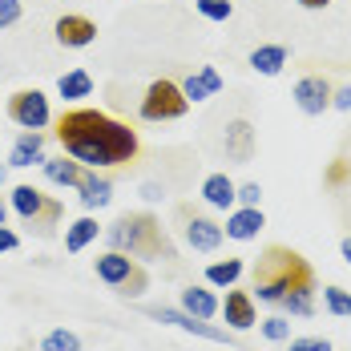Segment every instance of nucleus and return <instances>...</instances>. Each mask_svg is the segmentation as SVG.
Returning <instances> with one entry per match:
<instances>
[{
  "label": "nucleus",
  "instance_id": "nucleus-1",
  "mask_svg": "<svg viewBox=\"0 0 351 351\" xmlns=\"http://www.w3.org/2000/svg\"><path fill=\"white\" fill-rule=\"evenodd\" d=\"M53 134L61 149L77 158L85 170H117L141 154L138 130H130L125 121L109 117L101 109H65Z\"/></svg>",
  "mask_w": 351,
  "mask_h": 351
},
{
  "label": "nucleus",
  "instance_id": "nucleus-2",
  "mask_svg": "<svg viewBox=\"0 0 351 351\" xmlns=\"http://www.w3.org/2000/svg\"><path fill=\"white\" fill-rule=\"evenodd\" d=\"M250 279H254L258 303H267V307H279L287 295H299V291H311V295L319 291L315 267L295 246H282V243H271L258 254Z\"/></svg>",
  "mask_w": 351,
  "mask_h": 351
},
{
  "label": "nucleus",
  "instance_id": "nucleus-3",
  "mask_svg": "<svg viewBox=\"0 0 351 351\" xmlns=\"http://www.w3.org/2000/svg\"><path fill=\"white\" fill-rule=\"evenodd\" d=\"M106 239L113 250H125L134 258H149V263H174L178 246L166 230V222L154 210H130L121 214L113 226L106 230Z\"/></svg>",
  "mask_w": 351,
  "mask_h": 351
},
{
  "label": "nucleus",
  "instance_id": "nucleus-4",
  "mask_svg": "<svg viewBox=\"0 0 351 351\" xmlns=\"http://www.w3.org/2000/svg\"><path fill=\"white\" fill-rule=\"evenodd\" d=\"M8 206L21 214V222H25L29 230H36L40 239H49V234L61 226V218H65V202H61V198H53V194H40V190L29 186V182L12 186Z\"/></svg>",
  "mask_w": 351,
  "mask_h": 351
},
{
  "label": "nucleus",
  "instance_id": "nucleus-5",
  "mask_svg": "<svg viewBox=\"0 0 351 351\" xmlns=\"http://www.w3.org/2000/svg\"><path fill=\"white\" fill-rule=\"evenodd\" d=\"M93 271H97V279L106 282L113 295H121V299H138V295L149 291V271L141 267L134 254H125V250H113V246H109L106 254H97Z\"/></svg>",
  "mask_w": 351,
  "mask_h": 351
},
{
  "label": "nucleus",
  "instance_id": "nucleus-6",
  "mask_svg": "<svg viewBox=\"0 0 351 351\" xmlns=\"http://www.w3.org/2000/svg\"><path fill=\"white\" fill-rule=\"evenodd\" d=\"M138 113L141 121H178V117L190 113V101H186V93H182V85L174 77H158V81H149Z\"/></svg>",
  "mask_w": 351,
  "mask_h": 351
},
{
  "label": "nucleus",
  "instance_id": "nucleus-7",
  "mask_svg": "<svg viewBox=\"0 0 351 351\" xmlns=\"http://www.w3.org/2000/svg\"><path fill=\"white\" fill-rule=\"evenodd\" d=\"M145 315L158 319V323H166V327L190 331V335H198V339H210V343H234V335H230L226 327H214L210 319H194V315H186L182 307H145Z\"/></svg>",
  "mask_w": 351,
  "mask_h": 351
},
{
  "label": "nucleus",
  "instance_id": "nucleus-8",
  "mask_svg": "<svg viewBox=\"0 0 351 351\" xmlns=\"http://www.w3.org/2000/svg\"><path fill=\"white\" fill-rule=\"evenodd\" d=\"M8 117L21 130H45L53 121V109H49V97L40 89H16L8 97Z\"/></svg>",
  "mask_w": 351,
  "mask_h": 351
},
{
  "label": "nucleus",
  "instance_id": "nucleus-9",
  "mask_svg": "<svg viewBox=\"0 0 351 351\" xmlns=\"http://www.w3.org/2000/svg\"><path fill=\"white\" fill-rule=\"evenodd\" d=\"M222 149H226V158L230 162H254V154H258V130L246 121V117H234L230 125H226V134H222Z\"/></svg>",
  "mask_w": 351,
  "mask_h": 351
},
{
  "label": "nucleus",
  "instance_id": "nucleus-10",
  "mask_svg": "<svg viewBox=\"0 0 351 351\" xmlns=\"http://www.w3.org/2000/svg\"><path fill=\"white\" fill-rule=\"evenodd\" d=\"M331 93H335V85L327 81V77H303V81H295V106L303 109L307 117H319V113H327L331 109Z\"/></svg>",
  "mask_w": 351,
  "mask_h": 351
},
{
  "label": "nucleus",
  "instance_id": "nucleus-11",
  "mask_svg": "<svg viewBox=\"0 0 351 351\" xmlns=\"http://www.w3.org/2000/svg\"><path fill=\"white\" fill-rule=\"evenodd\" d=\"M218 315L226 319L230 331H246L258 323V307H254V295L239 291V287H226V303H218Z\"/></svg>",
  "mask_w": 351,
  "mask_h": 351
},
{
  "label": "nucleus",
  "instance_id": "nucleus-12",
  "mask_svg": "<svg viewBox=\"0 0 351 351\" xmlns=\"http://www.w3.org/2000/svg\"><path fill=\"white\" fill-rule=\"evenodd\" d=\"M186 214V226H182V234H186V243L194 246V250H202V254H210V250H218L222 246V226L214 222V218H206V214H190V210H182Z\"/></svg>",
  "mask_w": 351,
  "mask_h": 351
},
{
  "label": "nucleus",
  "instance_id": "nucleus-13",
  "mask_svg": "<svg viewBox=\"0 0 351 351\" xmlns=\"http://www.w3.org/2000/svg\"><path fill=\"white\" fill-rule=\"evenodd\" d=\"M53 33H57V40H61L65 49H89V45L97 40V25H93L89 16H81V12H65V16L53 25Z\"/></svg>",
  "mask_w": 351,
  "mask_h": 351
},
{
  "label": "nucleus",
  "instance_id": "nucleus-14",
  "mask_svg": "<svg viewBox=\"0 0 351 351\" xmlns=\"http://www.w3.org/2000/svg\"><path fill=\"white\" fill-rule=\"evenodd\" d=\"M263 226H267V218H263L258 206H234L230 218H226V226H222V234L234 239V243H250V239H258Z\"/></svg>",
  "mask_w": 351,
  "mask_h": 351
},
{
  "label": "nucleus",
  "instance_id": "nucleus-15",
  "mask_svg": "<svg viewBox=\"0 0 351 351\" xmlns=\"http://www.w3.org/2000/svg\"><path fill=\"white\" fill-rule=\"evenodd\" d=\"M45 162V130H21L12 141V154H8V166L25 170V166H40Z\"/></svg>",
  "mask_w": 351,
  "mask_h": 351
},
{
  "label": "nucleus",
  "instance_id": "nucleus-16",
  "mask_svg": "<svg viewBox=\"0 0 351 351\" xmlns=\"http://www.w3.org/2000/svg\"><path fill=\"white\" fill-rule=\"evenodd\" d=\"M178 307H182L186 315H194V319H214V315H218V299H214V291H210V287H198V282L182 287Z\"/></svg>",
  "mask_w": 351,
  "mask_h": 351
},
{
  "label": "nucleus",
  "instance_id": "nucleus-17",
  "mask_svg": "<svg viewBox=\"0 0 351 351\" xmlns=\"http://www.w3.org/2000/svg\"><path fill=\"white\" fill-rule=\"evenodd\" d=\"M77 190H81V206L85 210H101V206L113 202V182L101 178L97 170H85V178L77 182Z\"/></svg>",
  "mask_w": 351,
  "mask_h": 351
},
{
  "label": "nucleus",
  "instance_id": "nucleus-18",
  "mask_svg": "<svg viewBox=\"0 0 351 351\" xmlns=\"http://www.w3.org/2000/svg\"><path fill=\"white\" fill-rule=\"evenodd\" d=\"M40 170H45V178H49L53 186H73V190H77V182L85 178V166H81L77 158H69V154H61V158H45Z\"/></svg>",
  "mask_w": 351,
  "mask_h": 351
},
{
  "label": "nucleus",
  "instance_id": "nucleus-19",
  "mask_svg": "<svg viewBox=\"0 0 351 351\" xmlns=\"http://www.w3.org/2000/svg\"><path fill=\"white\" fill-rule=\"evenodd\" d=\"M234 182L226 174H206V182H202V198H206V206H214V210H234L239 202H234Z\"/></svg>",
  "mask_w": 351,
  "mask_h": 351
},
{
  "label": "nucleus",
  "instance_id": "nucleus-20",
  "mask_svg": "<svg viewBox=\"0 0 351 351\" xmlns=\"http://www.w3.org/2000/svg\"><path fill=\"white\" fill-rule=\"evenodd\" d=\"M97 234H101V222L85 214V218H77V222L65 226V250H69V254H81L89 243H97Z\"/></svg>",
  "mask_w": 351,
  "mask_h": 351
},
{
  "label": "nucleus",
  "instance_id": "nucleus-21",
  "mask_svg": "<svg viewBox=\"0 0 351 351\" xmlns=\"http://www.w3.org/2000/svg\"><path fill=\"white\" fill-rule=\"evenodd\" d=\"M282 65H287V45H258L250 53V69L263 77H279Z\"/></svg>",
  "mask_w": 351,
  "mask_h": 351
},
{
  "label": "nucleus",
  "instance_id": "nucleus-22",
  "mask_svg": "<svg viewBox=\"0 0 351 351\" xmlns=\"http://www.w3.org/2000/svg\"><path fill=\"white\" fill-rule=\"evenodd\" d=\"M57 93H61L65 101H81V97H89V93H93V77H89L85 69L61 73V81H57Z\"/></svg>",
  "mask_w": 351,
  "mask_h": 351
},
{
  "label": "nucleus",
  "instance_id": "nucleus-23",
  "mask_svg": "<svg viewBox=\"0 0 351 351\" xmlns=\"http://www.w3.org/2000/svg\"><path fill=\"white\" fill-rule=\"evenodd\" d=\"M246 263L243 258H222V263H210L206 267V287H234L243 279Z\"/></svg>",
  "mask_w": 351,
  "mask_h": 351
},
{
  "label": "nucleus",
  "instance_id": "nucleus-24",
  "mask_svg": "<svg viewBox=\"0 0 351 351\" xmlns=\"http://www.w3.org/2000/svg\"><path fill=\"white\" fill-rule=\"evenodd\" d=\"M323 307L335 319H348L351 315V291L339 287V282H327V287H323Z\"/></svg>",
  "mask_w": 351,
  "mask_h": 351
},
{
  "label": "nucleus",
  "instance_id": "nucleus-25",
  "mask_svg": "<svg viewBox=\"0 0 351 351\" xmlns=\"http://www.w3.org/2000/svg\"><path fill=\"white\" fill-rule=\"evenodd\" d=\"M40 351H81V335L77 331H65V327H53L40 339Z\"/></svg>",
  "mask_w": 351,
  "mask_h": 351
},
{
  "label": "nucleus",
  "instance_id": "nucleus-26",
  "mask_svg": "<svg viewBox=\"0 0 351 351\" xmlns=\"http://www.w3.org/2000/svg\"><path fill=\"white\" fill-rule=\"evenodd\" d=\"M279 307L287 311V315H299V319H311V315L319 311V307H315V295H311V291H299V295H287V299H282Z\"/></svg>",
  "mask_w": 351,
  "mask_h": 351
},
{
  "label": "nucleus",
  "instance_id": "nucleus-27",
  "mask_svg": "<svg viewBox=\"0 0 351 351\" xmlns=\"http://www.w3.org/2000/svg\"><path fill=\"white\" fill-rule=\"evenodd\" d=\"M348 182H351V162L348 158H335V162L323 170V186H327V190H343Z\"/></svg>",
  "mask_w": 351,
  "mask_h": 351
},
{
  "label": "nucleus",
  "instance_id": "nucleus-28",
  "mask_svg": "<svg viewBox=\"0 0 351 351\" xmlns=\"http://www.w3.org/2000/svg\"><path fill=\"white\" fill-rule=\"evenodd\" d=\"M258 331H263V339H271V343H287V339H291V323L282 315H267L258 323Z\"/></svg>",
  "mask_w": 351,
  "mask_h": 351
},
{
  "label": "nucleus",
  "instance_id": "nucleus-29",
  "mask_svg": "<svg viewBox=\"0 0 351 351\" xmlns=\"http://www.w3.org/2000/svg\"><path fill=\"white\" fill-rule=\"evenodd\" d=\"M194 8H198L206 21H218V25L234 16V4H230V0H194Z\"/></svg>",
  "mask_w": 351,
  "mask_h": 351
},
{
  "label": "nucleus",
  "instance_id": "nucleus-30",
  "mask_svg": "<svg viewBox=\"0 0 351 351\" xmlns=\"http://www.w3.org/2000/svg\"><path fill=\"white\" fill-rule=\"evenodd\" d=\"M178 85H182V93H186V101H190V106H194V101H206V97H214L202 73H190V77H186V81H178Z\"/></svg>",
  "mask_w": 351,
  "mask_h": 351
},
{
  "label": "nucleus",
  "instance_id": "nucleus-31",
  "mask_svg": "<svg viewBox=\"0 0 351 351\" xmlns=\"http://www.w3.org/2000/svg\"><path fill=\"white\" fill-rule=\"evenodd\" d=\"M287 351H335V348L323 335H299V339H287Z\"/></svg>",
  "mask_w": 351,
  "mask_h": 351
},
{
  "label": "nucleus",
  "instance_id": "nucleus-32",
  "mask_svg": "<svg viewBox=\"0 0 351 351\" xmlns=\"http://www.w3.org/2000/svg\"><path fill=\"white\" fill-rule=\"evenodd\" d=\"M21 16H25V4L21 0H0V29H12Z\"/></svg>",
  "mask_w": 351,
  "mask_h": 351
},
{
  "label": "nucleus",
  "instance_id": "nucleus-33",
  "mask_svg": "<svg viewBox=\"0 0 351 351\" xmlns=\"http://www.w3.org/2000/svg\"><path fill=\"white\" fill-rule=\"evenodd\" d=\"M234 202H239V206H258V202H263V186H258V182L239 186V190H234Z\"/></svg>",
  "mask_w": 351,
  "mask_h": 351
},
{
  "label": "nucleus",
  "instance_id": "nucleus-34",
  "mask_svg": "<svg viewBox=\"0 0 351 351\" xmlns=\"http://www.w3.org/2000/svg\"><path fill=\"white\" fill-rule=\"evenodd\" d=\"M21 246V234L12 230V226H0V254H8V250H16Z\"/></svg>",
  "mask_w": 351,
  "mask_h": 351
},
{
  "label": "nucleus",
  "instance_id": "nucleus-35",
  "mask_svg": "<svg viewBox=\"0 0 351 351\" xmlns=\"http://www.w3.org/2000/svg\"><path fill=\"white\" fill-rule=\"evenodd\" d=\"M331 109L351 113V85H343V89H335V93H331Z\"/></svg>",
  "mask_w": 351,
  "mask_h": 351
},
{
  "label": "nucleus",
  "instance_id": "nucleus-36",
  "mask_svg": "<svg viewBox=\"0 0 351 351\" xmlns=\"http://www.w3.org/2000/svg\"><path fill=\"white\" fill-rule=\"evenodd\" d=\"M162 194H166V190H162V186H154V182H145V186H141V198H145V202H162Z\"/></svg>",
  "mask_w": 351,
  "mask_h": 351
},
{
  "label": "nucleus",
  "instance_id": "nucleus-37",
  "mask_svg": "<svg viewBox=\"0 0 351 351\" xmlns=\"http://www.w3.org/2000/svg\"><path fill=\"white\" fill-rule=\"evenodd\" d=\"M299 4H303V8H311V12H319V8H327L331 0H299Z\"/></svg>",
  "mask_w": 351,
  "mask_h": 351
},
{
  "label": "nucleus",
  "instance_id": "nucleus-38",
  "mask_svg": "<svg viewBox=\"0 0 351 351\" xmlns=\"http://www.w3.org/2000/svg\"><path fill=\"white\" fill-rule=\"evenodd\" d=\"M339 254L348 258V267H351V234H348V239H343V243H339Z\"/></svg>",
  "mask_w": 351,
  "mask_h": 351
},
{
  "label": "nucleus",
  "instance_id": "nucleus-39",
  "mask_svg": "<svg viewBox=\"0 0 351 351\" xmlns=\"http://www.w3.org/2000/svg\"><path fill=\"white\" fill-rule=\"evenodd\" d=\"M4 218H8V206H4V198H0V226H4Z\"/></svg>",
  "mask_w": 351,
  "mask_h": 351
},
{
  "label": "nucleus",
  "instance_id": "nucleus-40",
  "mask_svg": "<svg viewBox=\"0 0 351 351\" xmlns=\"http://www.w3.org/2000/svg\"><path fill=\"white\" fill-rule=\"evenodd\" d=\"M4 178H8V166H0V186H4Z\"/></svg>",
  "mask_w": 351,
  "mask_h": 351
}]
</instances>
